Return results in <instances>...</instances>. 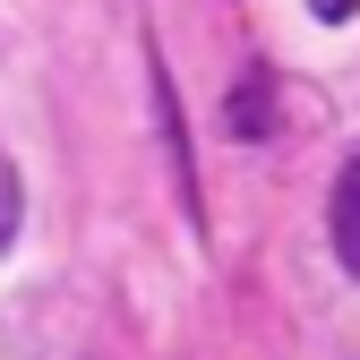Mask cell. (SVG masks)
I'll return each mask as SVG.
<instances>
[{
	"label": "cell",
	"mask_w": 360,
	"mask_h": 360,
	"mask_svg": "<svg viewBox=\"0 0 360 360\" xmlns=\"http://www.w3.org/2000/svg\"><path fill=\"white\" fill-rule=\"evenodd\" d=\"M326 232H335V257L360 275V155L343 163V180H335V206H326Z\"/></svg>",
	"instance_id": "1"
},
{
	"label": "cell",
	"mask_w": 360,
	"mask_h": 360,
	"mask_svg": "<svg viewBox=\"0 0 360 360\" xmlns=\"http://www.w3.org/2000/svg\"><path fill=\"white\" fill-rule=\"evenodd\" d=\"M309 9H318V18H326V26H343V18H352V9H360V0H309Z\"/></svg>",
	"instance_id": "4"
},
{
	"label": "cell",
	"mask_w": 360,
	"mask_h": 360,
	"mask_svg": "<svg viewBox=\"0 0 360 360\" xmlns=\"http://www.w3.org/2000/svg\"><path fill=\"white\" fill-rule=\"evenodd\" d=\"M18 223H26V180H18V163L0 155V249L18 240Z\"/></svg>",
	"instance_id": "2"
},
{
	"label": "cell",
	"mask_w": 360,
	"mask_h": 360,
	"mask_svg": "<svg viewBox=\"0 0 360 360\" xmlns=\"http://www.w3.org/2000/svg\"><path fill=\"white\" fill-rule=\"evenodd\" d=\"M232 129H240V138L266 129V86H240V95H232Z\"/></svg>",
	"instance_id": "3"
}]
</instances>
